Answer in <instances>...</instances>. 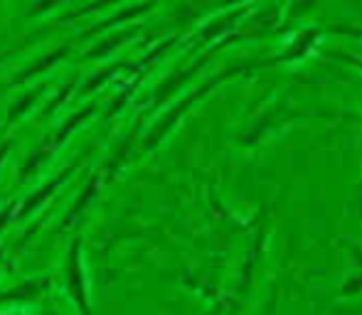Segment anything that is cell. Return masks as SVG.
<instances>
[{"instance_id": "6da1fadb", "label": "cell", "mask_w": 362, "mask_h": 315, "mask_svg": "<svg viewBox=\"0 0 362 315\" xmlns=\"http://www.w3.org/2000/svg\"><path fill=\"white\" fill-rule=\"evenodd\" d=\"M320 35H323V30H320V28H305V30H300V32L296 35V37L288 42V47L284 49V52L279 54L276 59H272V64H279V62H298V59H303L305 54H308L310 49L315 47V42H318Z\"/></svg>"}, {"instance_id": "7a4b0ae2", "label": "cell", "mask_w": 362, "mask_h": 315, "mask_svg": "<svg viewBox=\"0 0 362 315\" xmlns=\"http://www.w3.org/2000/svg\"><path fill=\"white\" fill-rule=\"evenodd\" d=\"M325 54H330V57H335V59H343V62L353 64V67H358L362 72V59L355 57V54H348V52H325Z\"/></svg>"}]
</instances>
